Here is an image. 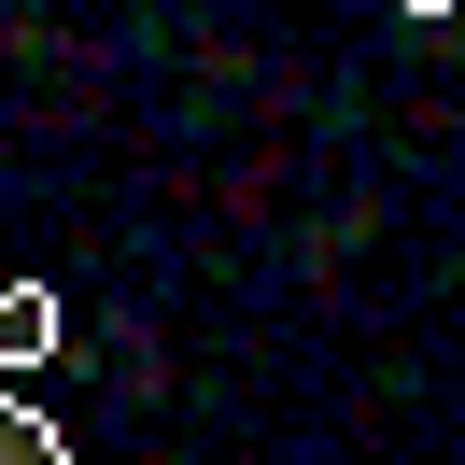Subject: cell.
Here are the masks:
<instances>
[{
  "label": "cell",
  "instance_id": "obj_1",
  "mask_svg": "<svg viewBox=\"0 0 465 465\" xmlns=\"http://www.w3.org/2000/svg\"><path fill=\"white\" fill-rule=\"evenodd\" d=\"M57 282H0V381H15V367H43V352H57Z\"/></svg>",
  "mask_w": 465,
  "mask_h": 465
},
{
  "label": "cell",
  "instance_id": "obj_2",
  "mask_svg": "<svg viewBox=\"0 0 465 465\" xmlns=\"http://www.w3.org/2000/svg\"><path fill=\"white\" fill-rule=\"evenodd\" d=\"M0 465H71V437L43 423V409H15V395H0Z\"/></svg>",
  "mask_w": 465,
  "mask_h": 465
},
{
  "label": "cell",
  "instance_id": "obj_3",
  "mask_svg": "<svg viewBox=\"0 0 465 465\" xmlns=\"http://www.w3.org/2000/svg\"><path fill=\"white\" fill-rule=\"evenodd\" d=\"M409 15H451V0H409Z\"/></svg>",
  "mask_w": 465,
  "mask_h": 465
}]
</instances>
